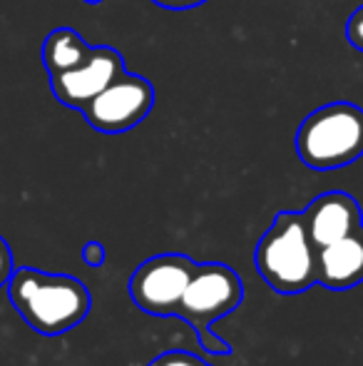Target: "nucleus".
<instances>
[{"mask_svg":"<svg viewBox=\"0 0 363 366\" xmlns=\"http://www.w3.org/2000/svg\"><path fill=\"white\" fill-rule=\"evenodd\" d=\"M8 297L20 317L43 337H60L90 314L88 287L68 274L20 267L8 280Z\"/></svg>","mask_w":363,"mask_h":366,"instance_id":"nucleus-1","label":"nucleus"},{"mask_svg":"<svg viewBox=\"0 0 363 366\" xmlns=\"http://www.w3.org/2000/svg\"><path fill=\"white\" fill-rule=\"evenodd\" d=\"M316 252L301 212H279L259 239L254 264L276 294H304L319 285Z\"/></svg>","mask_w":363,"mask_h":366,"instance_id":"nucleus-2","label":"nucleus"},{"mask_svg":"<svg viewBox=\"0 0 363 366\" xmlns=\"http://www.w3.org/2000/svg\"><path fill=\"white\" fill-rule=\"evenodd\" d=\"M296 152L311 169H339L363 154V107L336 100L319 107L296 130Z\"/></svg>","mask_w":363,"mask_h":366,"instance_id":"nucleus-3","label":"nucleus"},{"mask_svg":"<svg viewBox=\"0 0 363 366\" xmlns=\"http://www.w3.org/2000/svg\"><path fill=\"white\" fill-rule=\"evenodd\" d=\"M242 280H239V274L232 267L219 264V262L197 264L180 304H177L175 317L184 319L197 332L199 344L209 354H232V347L214 337L212 327L214 322L232 314L242 304Z\"/></svg>","mask_w":363,"mask_h":366,"instance_id":"nucleus-4","label":"nucleus"},{"mask_svg":"<svg viewBox=\"0 0 363 366\" xmlns=\"http://www.w3.org/2000/svg\"><path fill=\"white\" fill-rule=\"evenodd\" d=\"M155 107V87L147 77L122 70L100 95L83 107L90 127L105 135H120L137 127Z\"/></svg>","mask_w":363,"mask_h":366,"instance_id":"nucleus-5","label":"nucleus"},{"mask_svg":"<svg viewBox=\"0 0 363 366\" xmlns=\"http://www.w3.org/2000/svg\"><path fill=\"white\" fill-rule=\"evenodd\" d=\"M197 262L184 254H157L142 262L130 280V297L152 317H175Z\"/></svg>","mask_w":363,"mask_h":366,"instance_id":"nucleus-6","label":"nucleus"},{"mask_svg":"<svg viewBox=\"0 0 363 366\" xmlns=\"http://www.w3.org/2000/svg\"><path fill=\"white\" fill-rule=\"evenodd\" d=\"M122 70H125V58L120 50L110 45H92L90 58L83 65L50 77V90L60 105L83 110Z\"/></svg>","mask_w":363,"mask_h":366,"instance_id":"nucleus-7","label":"nucleus"},{"mask_svg":"<svg viewBox=\"0 0 363 366\" xmlns=\"http://www.w3.org/2000/svg\"><path fill=\"white\" fill-rule=\"evenodd\" d=\"M301 217H304L306 232H309L316 249L354 234L363 224L359 202L349 192H339V189L319 194L301 212Z\"/></svg>","mask_w":363,"mask_h":366,"instance_id":"nucleus-8","label":"nucleus"},{"mask_svg":"<svg viewBox=\"0 0 363 366\" xmlns=\"http://www.w3.org/2000/svg\"><path fill=\"white\" fill-rule=\"evenodd\" d=\"M316 282L344 292L363 282V229L316 252Z\"/></svg>","mask_w":363,"mask_h":366,"instance_id":"nucleus-9","label":"nucleus"},{"mask_svg":"<svg viewBox=\"0 0 363 366\" xmlns=\"http://www.w3.org/2000/svg\"><path fill=\"white\" fill-rule=\"evenodd\" d=\"M90 53L92 45L73 28H55L43 40V65L50 77L83 65Z\"/></svg>","mask_w":363,"mask_h":366,"instance_id":"nucleus-10","label":"nucleus"},{"mask_svg":"<svg viewBox=\"0 0 363 366\" xmlns=\"http://www.w3.org/2000/svg\"><path fill=\"white\" fill-rule=\"evenodd\" d=\"M150 366H209V364H204L202 359H197L194 354L187 352H167L162 357H157Z\"/></svg>","mask_w":363,"mask_h":366,"instance_id":"nucleus-11","label":"nucleus"},{"mask_svg":"<svg viewBox=\"0 0 363 366\" xmlns=\"http://www.w3.org/2000/svg\"><path fill=\"white\" fill-rule=\"evenodd\" d=\"M346 38H349V43L354 45L356 50H361L363 53V5L351 13L349 23H346Z\"/></svg>","mask_w":363,"mask_h":366,"instance_id":"nucleus-12","label":"nucleus"},{"mask_svg":"<svg viewBox=\"0 0 363 366\" xmlns=\"http://www.w3.org/2000/svg\"><path fill=\"white\" fill-rule=\"evenodd\" d=\"M13 252H10V247H8V242L0 237V290L3 287H8V280H10V274H13Z\"/></svg>","mask_w":363,"mask_h":366,"instance_id":"nucleus-13","label":"nucleus"},{"mask_svg":"<svg viewBox=\"0 0 363 366\" xmlns=\"http://www.w3.org/2000/svg\"><path fill=\"white\" fill-rule=\"evenodd\" d=\"M105 244L102 242H88V244L83 247V262L88 267H102L105 264Z\"/></svg>","mask_w":363,"mask_h":366,"instance_id":"nucleus-14","label":"nucleus"},{"mask_svg":"<svg viewBox=\"0 0 363 366\" xmlns=\"http://www.w3.org/2000/svg\"><path fill=\"white\" fill-rule=\"evenodd\" d=\"M152 3L160 5V8H167V10H192V8L204 5L207 0H152Z\"/></svg>","mask_w":363,"mask_h":366,"instance_id":"nucleus-15","label":"nucleus"},{"mask_svg":"<svg viewBox=\"0 0 363 366\" xmlns=\"http://www.w3.org/2000/svg\"><path fill=\"white\" fill-rule=\"evenodd\" d=\"M88 5H97V3H102V0H85Z\"/></svg>","mask_w":363,"mask_h":366,"instance_id":"nucleus-16","label":"nucleus"},{"mask_svg":"<svg viewBox=\"0 0 363 366\" xmlns=\"http://www.w3.org/2000/svg\"><path fill=\"white\" fill-rule=\"evenodd\" d=\"M361 229H363V224H361Z\"/></svg>","mask_w":363,"mask_h":366,"instance_id":"nucleus-17","label":"nucleus"}]
</instances>
